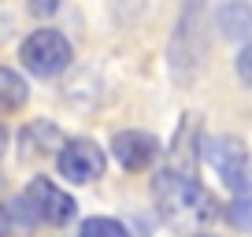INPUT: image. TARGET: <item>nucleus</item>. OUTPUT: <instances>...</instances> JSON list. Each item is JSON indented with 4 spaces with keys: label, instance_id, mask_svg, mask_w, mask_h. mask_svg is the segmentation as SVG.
<instances>
[{
    "label": "nucleus",
    "instance_id": "obj_1",
    "mask_svg": "<svg viewBox=\"0 0 252 237\" xmlns=\"http://www.w3.org/2000/svg\"><path fill=\"white\" fill-rule=\"evenodd\" d=\"M152 200H156L163 222L171 226H200L215 215V200L204 185L193 178L189 167H159L152 178Z\"/></svg>",
    "mask_w": 252,
    "mask_h": 237
},
{
    "label": "nucleus",
    "instance_id": "obj_2",
    "mask_svg": "<svg viewBox=\"0 0 252 237\" xmlns=\"http://www.w3.org/2000/svg\"><path fill=\"white\" fill-rule=\"evenodd\" d=\"M200 159H208L215 174L222 178L234 197H252V156L237 137H212V141L200 145Z\"/></svg>",
    "mask_w": 252,
    "mask_h": 237
},
{
    "label": "nucleus",
    "instance_id": "obj_3",
    "mask_svg": "<svg viewBox=\"0 0 252 237\" xmlns=\"http://www.w3.org/2000/svg\"><path fill=\"white\" fill-rule=\"evenodd\" d=\"M71 41L63 37L60 30H52V26H41V30H33L30 37L23 41V48H19V59H23V67L30 74H37V78H56V74H63L67 67H71Z\"/></svg>",
    "mask_w": 252,
    "mask_h": 237
},
{
    "label": "nucleus",
    "instance_id": "obj_4",
    "mask_svg": "<svg viewBox=\"0 0 252 237\" xmlns=\"http://www.w3.org/2000/svg\"><path fill=\"white\" fill-rule=\"evenodd\" d=\"M56 167H60V174L67 178V182L86 185V182H96V178L104 174L108 159H104V148L96 141L74 137V141H63V148L56 152Z\"/></svg>",
    "mask_w": 252,
    "mask_h": 237
},
{
    "label": "nucleus",
    "instance_id": "obj_5",
    "mask_svg": "<svg viewBox=\"0 0 252 237\" xmlns=\"http://www.w3.org/2000/svg\"><path fill=\"white\" fill-rule=\"evenodd\" d=\"M23 197L30 200L37 222H48V226H67V222L74 219V211H78L74 197H71V193H63L52 178H33V182L26 185Z\"/></svg>",
    "mask_w": 252,
    "mask_h": 237
},
{
    "label": "nucleus",
    "instance_id": "obj_6",
    "mask_svg": "<svg viewBox=\"0 0 252 237\" xmlns=\"http://www.w3.org/2000/svg\"><path fill=\"white\" fill-rule=\"evenodd\" d=\"M111 156L123 171H145L159 156V141L145 130H119L111 137Z\"/></svg>",
    "mask_w": 252,
    "mask_h": 237
},
{
    "label": "nucleus",
    "instance_id": "obj_7",
    "mask_svg": "<svg viewBox=\"0 0 252 237\" xmlns=\"http://www.w3.org/2000/svg\"><path fill=\"white\" fill-rule=\"evenodd\" d=\"M215 23H219L222 37H230V41H252V4H245V0H230V4H222V8H219Z\"/></svg>",
    "mask_w": 252,
    "mask_h": 237
},
{
    "label": "nucleus",
    "instance_id": "obj_8",
    "mask_svg": "<svg viewBox=\"0 0 252 237\" xmlns=\"http://www.w3.org/2000/svg\"><path fill=\"white\" fill-rule=\"evenodd\" d=\"M19 145H23V156H48V152L63 148V134L52 122H30L19 134Z\"/></svg>",
    "mask_w": 252,
    "mask_h": 237
},
{
    "label": "nucleus",
    "instance_id": "obj_9",
    "mask_svg": "<svg viewBox=\"0 0 252 237\" xmlns=\"http://www.w3.org/2000/svg\"><path fill=\"white\" fill-rule=\"evenodd\" d=\"M26 100H30V86H26V78L19 71H11V67H0V115L19 111Z\"/></svg>",
    "mask_w": 252,
    "mask_h": 237
},
{
    "label": "nucleus",
    "instance_id": "obj_10",
    "mask_svg": "<svg viewBox=\"0 0 252 237\" xmlns=\"http://www.w3.org/2000/svg\"><path fill=\"white\" fill-rule=\"evenodd\" d=\"M78 237H130V230H126L123 222H115V219L96 215V219H86V222H82Z\"/></svg>",
    "mask_w": 252,
    "mask_h": 237
},
{
    "label": "nucleus",
    "instance_id": "obj_11",
    "mask_svg": "<svg viewBox=\"0 0 252 237\" xmlns=\"http://www.w3.org/2000/svg\"><path fill=\"white\" fill-rule=\"evenodd\" d=\"M226 219L234 222V226H241V230H252V197H234Z\"/></svg>",
    "mask_w": 252,
    "mask_h": 237
},
{
    "label": "nucleus",
    "instance_id": "obj_12",
    "mask_svg": "<svg viewBox=\"0 0 252 237\" xmlns=\"http://www.w3.org/2000/svg\"><path fill=\"white\" fill-rule=\"evenodd\" d=\"M237 78L252 89V45H245L241 52H237Z\"/></svg>",
    "mask_w": 252,
    "mask_h": 237
},
{
    "label": "nucleus",
    "instance_id": "obj_13",
    "mask_svg": "<svg viewBox=\"0 0 252 237\" xmlns=\"http://www.w3.org/2000/svg\"><path fill=\"white\" fill-rule=\"evenodd\" d=\"M30 8L37 11V15H52V11L60 8V0H30Z\"/></svg>",
    "mask_w": 252,
    "mask_h": 237
},
{
    "label": "nucleus",
    "instance_id": "obj_14",
    "mask_svg": "<svg viewBox=\"0 0 252 237\" xmlns=\"http://www.w3.org/2000/svg\"><path fill=\"white\" fill-rule=\"evenodd\" d=\"M8 230H11V222L4 219V211H0V237H8Z\"/></svg>",
    "mask_w": 252,
    "mask_h": 237
},
{
    "label": "nucleus",
    "instance_id": "obj_15",
    "mask_svg": "<svg viewBox=\"0 0 252 237\" xmlns=\"http://www.w3.org/2000/svg\"><path fill=\"white\" fill-rule=\"evenodd\" d=\"M4 145H8V130L0 126V152H4Z\"/></svg>",
    "mask_w": 252,
    "mask_h": 237
},
{
    "label": "nucleus",
    "instance_id": "obj_16",
    "mask_svg": "<svg viewBox=\"0 0 252 237\" xmlns=\"http://www.w3.org/2000/svg\"><path fill=\"white\" fill-rule=\"evenodd\" d=\"M193 237H212V234H193Z\"/></svg>",
    "mask_w": 252,
    "mask_h": 237
}]
</instances>
